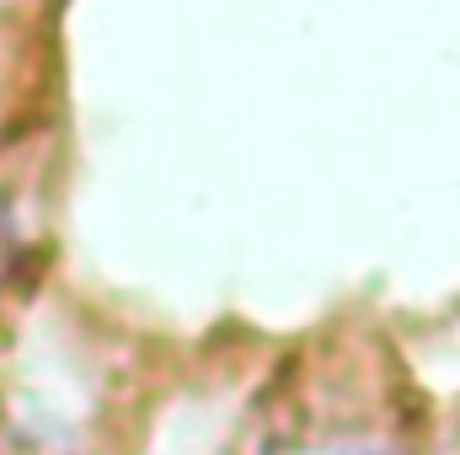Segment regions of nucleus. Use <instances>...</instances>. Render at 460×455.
I'll return each instance as SVG.
<instances>
[{
	"label": "nucleus",
	"mask_w": 460,
	"mask_h": 455,
	"mask_svg": "<svg viewBox=\"0 0 460 455\" xmlns=\"http://www.w3.org/2000/svg\"><path fill=\"white\" fill-rule=\"evenodd\" d=\"M316 455H364V451H316Z\"/></svg>",
	"instance_id": "f257e3e1"
}]
</instances>
